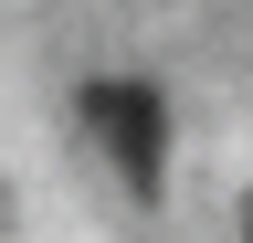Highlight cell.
<instances>
[{"mask_svg": "<svg viewBox=\"0 0 253 243\" xmlns=\"http://www.w3.org/2000/svg\"><path fill=\"white\" fill-rule=\"evenodd\" d=\"M84 116H95V138H106V159L126 169V191H158V159H169V116H158L148 85H84Z\"/></svg>", "mask_w": 253, "mask_h": 243, "instance_id": "1", "label": "cell"}]
</instances>
